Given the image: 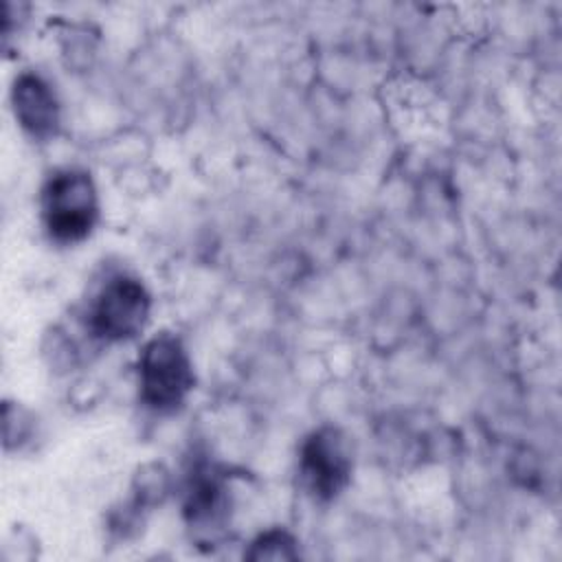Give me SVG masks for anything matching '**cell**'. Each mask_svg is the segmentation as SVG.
<instances>
[{
	"mask_svg": "<svg viewBox=\"0 0 562 562\" xmlns=\"http://www.w3.org/2000/svg\"><path fill=\"white\" fill-rule=\"evenodd\" d=\"M228 479L217 465L195 463L184 487V518L204 542H213L228 520Z\"/></svg>",
	"mask_w": 562,
	"mask_h": 562,
	"instance_id": "cell-5",
	"label": "cell"
},
{
	"mask_svg": "<svg viewBox=\"0 0 562 562\" xmlns=\"http://www.w3.org/2000/svg\"><path fill=\"white\" fill-rule=\"evenodd\" d=\"M42 222L55 244L72 246L83 241L99 222V193L88 171L57 169L44 184Z\"/></svg>",
	"mask_w": 562,
	"mask_h": 562,
	"instance_id": "cell-1",
	"label": "cell"
},
{
	"mask_svg": "<svg viewBox=\"0 0 562 562\" xmlns=\"http://www.w3.org/2000/svg\"><path fill=\"white\" fill-rule=\"evenodd\" d=\"M299 542L285 529H270L259 533L250 549L246 551L248 560H296L299 558Z\"/></svg>",
	"mask_w": 562,
	"mask_h": 562,
	"instance_id": "cell-7",
	"label": "cell"
},
{
	"mask_svg": "<svg viewBox=\"0 0 562 562\" xmlns=\"http://www.w3.org/2000/svg\"><path fill=\"white\" fill-rule=\"evenodd\" d=\"M13 112L22 130L37 138L48 140L59 130V101L50 83L37 72H22L13 81L11 90Z\"/></svg>",
	"mask_w": 562,
	"mask_h": 562,
	"instance_id": "cell-6",
	"label": "cell"
},
{
	"mask_svg": "<svg viewBox=\"0 0 562 562\" xmlns=\"http://www.w3.org/2000/svg\"><path fill=\"white\" fill-rule=\"evenodd\" d=\"M151 314L145 283L132 274L110 277L88 307V329L103 342H123L143 331Z\"/></svg>",
	"mask_w": 562,
	"mask_h": 562,
	"instance_id": "cell-3",
	"label": "cell"
},
{
	"mask_svg": "<svg viewBox=\"0 0 562 562\" xmlns=\"http://www.w3.org/2000/svg\"><path fill=\"white\" fill-rule=\"evenodd\" d=\"M193 364L187 347L173 334L149 338L138 356V395L154 413H171L193 389Z\"/></svg>",
	"mask_w": 562,
	"mask_h": 562,
	"instance_id": "cell-2",
	"label": "cell"
},
{
	"mask_svg": "<svg viewBox=\"0 0 562 562\" xmlns=\"http://www.w3.org/2000/svg\"><path fill=\"white\" fill-rule=\"evenodd\" d=\"M353 459L347 437L334 426L312 430L299 450V479L305 492L321 503L334 501L351 481Z\"/></svg>",
	"mask_w": 562,
	"mask_h": 562,
	"instance_id": "cell-4",
	"label": "cell"
}]
</instances>
